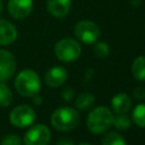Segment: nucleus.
I'll list each match as a JSON object with an SVG mask.
<instances>
[{
  "label": "nucleus",
  "instance_id": "nucleus-8",
  "mask_svg": "<svg viewBox=\"0 0 145 145\" xmlns=\"http://www.w3.org/2000/svg\"><path fill=\"white\" fill-rule=\"evenodd\" d=\"M16 71V59L8 50H0V82L10 79Z\"/></svg>",
  "mask_w": 145,
  "mask_h": 145
},
{
  "label": "nucleus",
  "instance_id": "nucleus-27",
  "mask_svg": "<svg viewBox=\"0 0 145 145\" xmlns=\"http://www.w3.org/2000/svg\"><path fill=\"white\" fill-rule=\"evenodd\" d=\"M78 145H91V144H88V143H80V144H78Z\"/></svg>",
  "mask_w": 145,
  "mask_h": 145
},
{
  "label": "nucleus",
  "instance_id": "nucleus-6",
  "mask_svg": "<svg viewBox=\"0 0 145 145\" xmlns=\"http://www.w3.org/2000/svg\"><path fill=\"white\" fill-rule=\"evenodd\" d=\"M36 113L32 106L27 104H22L16 106L14 110H11L9 114V120L11 125L18 128H24L31 126L35 120Z\"/></svg>",
  "mask_w": 145,
  "mask_h": 145
},
{
  "label": "nucleus",
  "instance_id": "nucleus-13",
  "mask_svg": "<svg viewBox=\"0 0 145 145\" xmlns=\"http://www.w3.org/2000/svg\"><path fill=\"white\" fill-rule=\"evenodd\" d=\"M133 105V100L125 93L117 94L111 100V106L116 113H127Z\"/></svg>",
  "mask_w": 145,
  "mask_h": 145
},
{
  "label": "nucleus",
  "instance_id": "nucleus-17",
  "mask_svg": "<svg viewBox=\"0 0 145 145\" xmlns=\"http://www.w3.org/2000/svg\"><path fill=\"white\" fill-rule=\"evenodd\" d=\"M102 145H127V143L120 134L116 131H109L103 136Z\"/></svg>",
  "mask_w": 145,
  "mask_h": 145
},
{
  "label": "nucleus",
  "instance_id": "nucleus-16",
  "mask_svg": "<svg viewBox=\"0 0 145 145\" xmlns=\"http://www.w3.org/2000/svg\"><path fill=\"white\" fill-rule=\"evenodd\" d=\"M133 121L140 128H145V103L137 104L133 110Z\"/></svg>",
  "mask_w": 145,
  "mask_h": 145
},
{
  "label": "nucleus",
  "instance_id": "nucleus-10",
  "mask_svg": "<svg viewBox=\"0 0 145 145\" xmlns=\"http://www.w3.org/2000/svg\"><path fill=\"white\" fill-rule=\"evenodd\" d=\"M67 77H68V72L66 68L61 66H54L46 71L44 76V80L45 84L50 87H59L65 84Z\"/></svg>",
  "mask_w": 145,
  "mask_h": 145
},
{
  "label": "nucleus",
  "instance_id": "nucleus-12",
  "mask_svg": "<svg viewBox=\"0 0 145 145\" xmlns=\"http://www.w3.org/2000/svg\"><path fill=\"white\" fill-rule=\"evenodd\" d=\"M17 39V29L12 23L0 18V45H9Z\"/></svg>",
  "mask_w": 145,
  "mask_h": 145
},
{
  "label": "nucleus",
  "instance_id": "nucleus-5",
  "mask_svg": "<svg viewBox=\"0 0 145 145\" xmlns=\"http://www.w3.org/2000/svg\"><path fill=\"white\" fill-rule=\"evenodd\" d=\"M100 27L92 20L83 19L75 25V35L85 44H93L100 37Z\"/></svg>",
  "mask_w": 145,
  "mask_h": 145
},
{
  "label": "nucleus",
  "instance_id": "nucleus-24",
  "mask_svg": "<svg viewBox=\"0 0 145 145\" xmlns=\"http://www.w3.org/2000/svg\"><path fill=\"white\" fill-rule=\"evenodd\" d=\"M57 145H74V142L70 138L67 137H62L57 142Z\"/></svg>",
  "mask_w": 145,
  "mask_h": 145
},
{
  "label": "nucleus",
  "instance_id": "nucleus-1",
  "mask_svg": "<svg viewBox=\"0 0 145 145\" xmlns=\"http://www.w3.org/2000/svg\"><path fill=\"white\" fill-rule=\"evenodd\" d=\"M113 121V113L106 106H96L87 116L86 126L93 134H103L111 126Z\"/></svg>",
  "mask_w": 145,
  "mask_h": 145
},
{
  "label": "nucleus",
  "instance_id": "nucleus-2",
  "mask_svg": "<svg viewBox=\"0 0 145 145\" xmlns=\"http://www.w3.org/2000/svg\"><path fill=\"white\" fill-rule=\"evenodd\" d=\"M16 91L25 97H32L39 93L41 88V79L32 69L22 70L15 79Z\"/></svg>",
  "mask_w": 145,
  "mask_h": 145
},
{
  "label": "nucleus",
  "instance_id": "nucleus-22",
  "mask_svg": "<svg viewBox=\"0 0 145 145\" xmlns=\"http://www.w3.org/2000/svg\"><path fill=\"white\" fill-rule=\"evenodd\" d=\"M133 95L137 100H144L145 99V87H142V86L136 87L133 92Z\"/></svg>",
  "mask_w": 145,
  "mask_h": 145
},
{
  "label": "nucleus",
  "instance_id": "nucleus-3",
  "mask_svg": "<svg viewBox=\"0 0 145 145\" xmlns=\"http://www.w3.org/2000/svg\"><path fill=\"white\" fill-rule=\"evenodd\" d=\"M52 126L59 131H70L79 123V113L70 106H61L51 116Z\"/></svg>",
  "mask_w": 145,
  "mask_h": 145
},
{
  "label": "nucleus",
  "instance_id": "nucleus-18",
  "mask_svg": "<svg viewBox=\"0 0 145 145\" xmlns=\"http://www.w3.org/2000/svg\"><path fill=\"white\" fill-rule=\"evenodd\" d=\"M12 102V93L10 88L3 83L0 82V106H9Z\"/></svg>",
  "mask_w": 145,
  "mask_h": 145
},
{
  "label": "nucleus",
  "instance_id": "nucleus-4",
  "mask_svg": "<svg viewBox=\"0 0 145 145\" xmlns=\"http://www.w3.org/2000/svg\"><path fill=\"white\" fill-rule=\"evenodd\" d=\"M54 54L62 62H71L80 57L82 46L74 39H61L54 45Z\"/></svg>",
  "mask_w": 145,
  "mask_h": 145
},
{
  "label": "nucleus",
  "instance_id": "nucleus-9",
  "mask_svg": "<svg viewBox=\"0 0 145 145\" xmlns=\"http://www.w3.org/2000/svg\"><path fill=\"white\" fill-rule=\"evenodd\" d=\"M33 10V0H9L8 12L15 19H24Z\"/></svg>",
  "mask_w": 145,
  "mask_h": 145
},
{
  "label": "nucleus",
  "instance_id": "nucleus-20",
  "mask_svg": "<svg viewBox=\"0 0 145 145\" xmlns=\"http://www.w3.org/2000/svg\"><path fill=\"white\" fill-rule=\"evenodd\" d=\"M94 53L100 59L106 58L109 56V53H110V48H109L108 43H105V42H95Z\"/></svg>",
  "mask_w": 145,
  "mask_h": 145
},
{
  "label": "nucleus",
  "instance_id": "nucleus-7",
  "mask_svg": "<svg viewBox=\"0 0 145 145\" xmlns=\"http://www.w3.org/2000/svg\"><path fill=\"white\" fill-rule=\"evenodd\" d=\"M51 131L43 123L31 127L24 136V145H49Z\"/></svg>",
  "mask_w": 145,
  "mask_h": 145
},
{
  "label": "nucleus",
  "instance_id": "nucleus-19",
  "mask_svg": "<svg viewBox=\"0 0 145 145\" xmlns=\"http://www.w3.org/2000/svg\"><path fill=\"white\" fill-rule=\"evenodd\" d=\"M112 125L118 130H126L130 127L131 121L128 116H126V113H117V116H113Z\"/></svg>",
  "mask_w": 145,
  "mask_h": 145
},
{
  "label": "nucleus",
  "instance_id": "nucleus-21",
  "mask_svg": "<svg viewBox=\"0 0 145 145\" xmlns=\"http://www.w3.org/2000/svg\"><path fill=\"white\" fill-rule=\"evenodd\" d=\"M1 145H22V139L16 134H9L2 138Z\"/></svg>",
  "mask_w": 145,
  "mask_h": 145
},
{
  "label": "nucleus",
  "instance_id": "nucleus-11",
  "mask_svg": "<svg viewBox=\"0 0 145 145\" xmlns=\"http://www.w3.org/2000/svg\"><path fill=\"white\" fill-rule=\"evenodd\" d=\"M71 9V0H46L48 12L57 18L66 17Z\"/></svg>",
  "mask_w": 145,
  "mask_h": 145
},
{
  "label": "nucleus",
  "instance_id": "nucleus-14",
  "mask_svg": "<svg viewBox=\"0 0 145 145\" xmlns=\"http://www.w3.org/2000/svg\"><path fill=\"white\" fill-rule=\"evenodd\" d=\"M131 72L136 80L143 82L145 80V57L139 56L135 58L131 66Z\"/></svg>",
  "mask_w": 145,
  "mask_h": 145
},
{
  "label": "nucleus",
  "instance_id": "nucleus-26",
  "mask_svg": "<svg viewBox=\"0 0 145 145\" xmlns=\"http://www.w3.org/2000/svg\"><path fill=\"white\" fill-rule=\"evenodd\" d=\"M2 9H3V2L2 0H0V14L2 12Z\"/></svg>",
  "mask_w": 145,
  "mask_h": 145
},
{
  "label": "nucleus",
  "instance_id": "nucleus-25",
  "mask_svg": "<svg viewBox=\"0 0 145 145\" xmlns=\"http://www.w3.org/2000/svg\"><path fill=\"white\" fill-rule=\"evenodd\" d=\"M33 97V102L36 104V105H39V104H41L42 103V97L41 96H39L37 94H35L34 96H32Z\"/></svg>",
  "mask_w": 145,
  "mask_h": 145
},
{
  "label": "nucleus",
  "instance_id": "nucleus-23",
  "mask_svg": "<svg viewBox=\"0 0 145 145\" xmlns=\"http://www.w3.org/2000/svg\"><path fill=\"white\" fill-rule=\"evenodd\" d=\"M61 96H62V99L65 100V101H70L71 99H72V96H74V91H72V88H70V87H67V88H65L63 91H62V93H61Z\"/></svg>",
  "mask_w": 145,
  "mask_h": 145
},
{
  "label": "nucleus",
  "instance_id": "nucleus-15",
  "mask_svg": "<svg viewBox=\"0 0 145 145\" xmlns=\"http://www.w3.org/2000/svg\"><path fill=\"white\" fill-rule=\"evenodd\" d=\"M95 102V97L93 94L88 93V92H84L82 94H79L77 96V100H76V108L82 110V111H85L87 109H89Z\"/></svg>",
  "mask_w": 145,
  "mask_h": 145
}]
</instances>
